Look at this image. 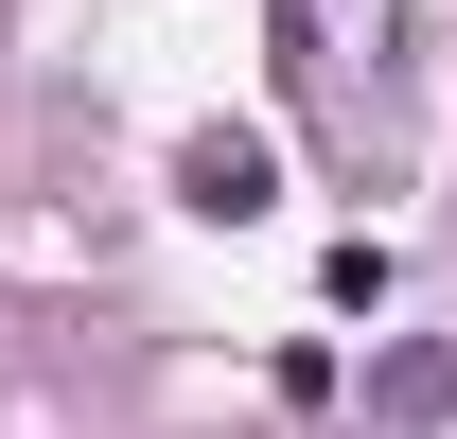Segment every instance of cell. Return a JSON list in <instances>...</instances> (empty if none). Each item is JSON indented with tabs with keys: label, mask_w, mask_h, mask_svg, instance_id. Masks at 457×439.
Returning <instances> with one entry per match:
<instances>
[{
	"label": "cell",
	"mask_w": 457,
	"mask_h": 439,
	"mask_svg": "<svg viewBox=\"0 0 457 439\" xmlns=\"http://www.w3.org/2000/svg\"><path fill=\"white\" fill-rule=\"evenodd\" d=\"M264 18H282V88L317 106V141L370 159L404 106V0H264Z\"/></svg>",
	"instance_id": "obj_1"
},
{
	"label": "cell",
	"mask_w": 457,
	"mask_h": 439,
	"mask_svg": "<svg viewBox=\"0 0 457 439\" xmlns=\"http://www.w3.org/2000/svg\"><path fill=\"white\" fill-rule=\"evenodd\" d=\"M176 194H194L212 228H246V211H264V141H228V123H212V141H176Z\"/></svg>",
	"instance_id": "obj_2"
}]
</instances>
